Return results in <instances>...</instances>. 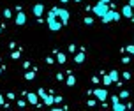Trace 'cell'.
Segmentation results:
<instances>
[{"label":"cell","mask_w":134,"mask_h":111,"mask_svg":"<svg viewBox=\"0 0 134 111\" xmlns=\"http://www.w3.org/2000/svg\"><path fill=\"white\" fill-rule=\"evenodd\" d=\"M32 13H34V16L41 18V16H42V13H44V5H42V4H35V5H34V9H32Z\"/></svg>","instance_id":"5b68a950"},{"label":"cell","mask_w":134,"mask_h":111,"mask_svg":"<svg viewBox=\"0 0 134 111\" xmlns=\"http://www.w3.org/2000/svg\"><path fill=\"white\" fill-rule=\"evenodd\" d=\"M42 101L46 102V106H51V104H53V95H48V93H46V97L42 99Z\"/></svg>","instance_id":"9a60e30c"},{"label":"cell","mask_w":134,"mask_h":111,"mask_svg":"<svg viewBox=\"0 0 134 111\" xmlns=\"http://www.w3.org/2000/svg\"><path fill=\"white\" fill-rule=\"evenodd\" d=\"M131 20H132V21H134V13H132V16H131Z\"/></svg>","instance_id":"e575fe53"},{"label":"cell","mask_w":134,"mask_h":111,"mask_svg":"<svg viewBox=\"0 0 134 111\" xmlns=\"http://www.w3.org/2000/svg\"><path fill=\"white\" fill-rule=\"evenodd\" d=\"M122 76H124V79H131V72H129V71H125L124 74H122Z\"/></svg>","instance_id":"603a6c76"},{"label":"cell","mask_w":134,"mask_h":111,"mask_svg":"<svg viewBox=\"0 0 134 111\" xmlns=\"http://www.w3.org/2000/svg\"><path fill=\"white\" fill-rule=\"evenodd\" d=\"M85 25H94V18H85Z\"/></svg>","instance_id":"44dd1931"},{"label":"cell","mask_w":134,"mask_h":111,"mask_svg":"<svg viewBox=\"0 0 134 111\" xmlns=\"http://www.w3.org/2000/svg\"><path fill=\"white\" fill-rule=\"evenodd\" d=\"M102 83H104L106 86L113 85V81H111V78H109V74H102Z\"/></svg>","instance_id":"7c38bea8"},{"label":"cell","mask_w":134,"mask_h":111,"mask_svg":"<svg viewBox=\"0 0 134 111\" xmlns=\"http://www.w3.org/2000/svg\"><path fill=\"white\" fill-rule=\"evenodd\" d=\"M0 74H2V67H0Z\"/></svg>","instance_id":"8d00e7d4"},{"label":"cell","mask_w":134,"mask_h":111,"mask_svg":"<svg viewBox=\"0 0 134 111\" xmlns=\"http://www.w3.org/2000/svg\"><path fill=\"white\" fill-rule=\"evenodd\" d=\"M94 95L97 97V101L104 102V101L108 99V90H104V88H95V90H94Z\"/></svg>","instance_id":"277c9868"},{"label":"cell","mask_w":134,"mask_h":111,"mask_svg":"<svg viewBox=\"0 0 134 111\" xmlns=\"http://www.w3.org/2000/svg\"><path fill=\"white\" fill-rule=\"evenodd\" d=\"M129 5H131V7L134 9V0H129Z\"/></svg>","instance_id":"4dcf8cb0"},{"label":"cell","mask_w":134,"mask_h":111,"mask_svg":"<svg viewBox=\"0 0 134 111\" xmlns=\"http://www.w3.org/2000/svg\"><path fill=\"white\" fill-rule=\"evenodd\" d=\"M2 28H5V26H0V32H2Z\"/></svg>","instance_id":"d590c367"},{"label":"cell","mask_w":134,"mask_h":111,"mask_svg":"<svg viewBox=\"0 0 134 111\" xmlns=\"http://www.w3.org/2000/svg\"><path fill=\"white\" fill-rule=\"evenodd\" d=\"M120 18H122L120 13H116L115 9H109V11H108V13L100 18V20H102V23H109V21H118Z\"/></svg>","instance_id":"7a4b0ae2"},{"label":"cell","mask_w":134,"mask_h":111,"mask_svg":"<svg viewBox=\"0 0 134 111\" xmlns=\"http://www.w3.org/2000/svg\"><path fill=\"white\" fill-rule=\"evenodd\" d=\"M4 16H5V18H11V16H13V13H11L9 9H5V11H4Z\"/></svg>","instance_id":"7402d4cb"},{"label":"cell","mask_w":134,"mask_h":111,"mask_svg":"<svg viewBox=\"0 0 134 111\" xmlns=\"http://www.w3.org/2000/svg\"><path fill=\"white\" fill-rule=\"evenodd\" d=\"M111 101H113V102H116V101H120V97H118V95H113V97H111Z\"/></svg>","instance_id":"f546056e"},{"label":"cell","mask_w":134,"mask_h":111,"mask_svg":"<svg viewBox=\"0 0 134 111\" xmlns=\"http://www.w3.org/2000/svg\"><path fill=\"white\" fill-rule=\"evenodd\" d=\"M74 2H81V0H74Z\"/></svg>","instance_id":"74e56055"},{"label":"cell","mask_w":134,"mask_h":111,"mask_svg":"<svg viewBox=\"0 0 134 111\" xmlns=\"http://www.w3.org/2000/svg\"><path fill=\"white\" fill-rule=\"evenodd\" d=\"M46 62H48V64H53L55 60H53V58H51V57H46Z\"/></svg>","instance_id":"4316f807"},{"label":"cell","mask_w":134,"mask_h":111,"mask_svg":"<svg viewBox=\"0 0 134 111\" xmlns=\"http://www.w3.org/2000/svg\"><path fill=\"white\" fill-rule=\"evenodd\" d=\"M129 95H131V93H129L127 90H124V92H120V95H118V97H120V99H127Z\"/></svg>","instance_id":"ac0fdd59"},{"label":"cell","mask_w":134,"mask_h":111,"mask_svg":"<svg viewBox=\"0 0 134 111\" xmlns=\"http://www.w3.org/2000/svg\"><path fill=\"white\" fill-rule=\"evenodd\" d=\"M57 79H58V81H64V74L58 72V74H57Z\"/></svg>","instance_id":"484cf974"},{"label":"cell","mask_w":134,"mask_h":111,"mask_svg":"<svg viewBox=\"0 0 134 111\" xmlns=\"http://www.w3.org/2000/svg\"><path fill=\"white\" fill-rule=\"evenodd\" d=\"M27 99L30 104H37V101H39V95L37 93H27Z\"/></svg>","instance_id":"9c48e42d"},{"label":"cell","mask_w":134,"mask_h":111,"mask_svg":"<svg viewBox=\"0 0 134 111\" xmlns=\"http://www.w3.org/2000/svg\"><path fill=\"white\" fill-rule=\"evenodd\" d=\"M60 2H62V4H67V2H69V0H60Z\"/></svg>","instance_id":"836d02e7"},{"label":"cell","mask_w":134,"mask_h":111,"mask_svg":"<svg viewBox=\"0 0 134 111\" xmlns=\"http://www.w3.org/2000/svg\"><path fill=\"white\" fill-rule=\"evenodd\" d=\"M127 109V106L122 104L120 101H116V102H113V111H125Z\"/></svg>","instance_id":"ba28073f"},{"label":"cell","mask_w":134,"mask_h":111,"mask_svg":"<svg viewBox=\"0 0 134 111\" xmlns=\"http://www.w3.org/2000/svg\"><path fill=\"white\" fill-rule=\"evenodd\" d=\"M65 60H67V57L64 53H57V62L58 64H65Z\"/></svg>","instance_id":"5bb4252c"},{"label":"cell","mask_w":134,"mask_h":111,"mask_svg":"<svg viewBox=\"0 0 134 111\" xmlns=\"http://www.w3.org/2000/svg\"><path fill=\"white\" fill-rule=\"evenodd\" d=\"M74 49H76V46H74V44L69 46V51H71V53H74Z\"/></svg>","instance_id":"f1b7e54d"},{"label":"cell","mask_w":134,"mask_h":111,"mask_svg":"<svg viewBox=\"0 0 134 111\" xmlns=\"http://www.w3.org/2000/svg\"><path fill=\"white\" fill-rule=\"evenodd\" d=\"M100 2H104V4H111V0H100Z\"/></svg>","instance_id":"1f68e13d"},{"label":"cell","mask_w":134,"mask_h":111,"mask_svg":"<svg viewBox=\"0 0 134 111\" xmlns=\"http://www.w3.org/2000/svg\"><path fill=\"white\" fill-rule=\"evenodd\" d=\"M14 21H16V25H18V26L25 25V23H27V14H25V13H21V11H20V13H18V16H16V20H14Z\"/></svg>","instance_id":"52a82bcc"},{"label":"cell","mask_w":134,"mask_h":111,"mask_svg":"<svg viewBox=\"0 0 134 111\" xmlns=\"http://www.w3.org/2000/svg\"><path fill=\"white\" fill-rule=\"evenodd\" d=\"M34 78H35V71H28L27 74H25V79H28V81L34 79Z\"/></svg>","instance_id":"2e32d148"},{"label":"cell","mask_w":134,"mask_h":111,"mask_svg":"<svg viewBox=\"0 0 134 111\" xmlns=\"http://www.w3.org/2000/svg\"><path fill=\"white\" fill-rule=\"evenodd\" d=\"M108 74H109V78H111V81H113V83H116V81H118V71H109Z\"/></svg>","instance_id":"4fadbf2b"},{"label":"cell","mask_w":134,"mask_h":111,"mask_svg":"<svg viewBox=\"0 0 134 111\" xmlns=\"http://www.w3.org/2000/svg\"><path fill=\"white\" fill-rule=\"evenodd\" d=\"M92 11H94V14L95 16H99V18H102V16H104V14L108 13V11H109V4H104V2H97V4H95L94 7H92Z\"/></svg>","instance_id":"6da1fadb"},{"label":"cell","mask_w":134,"mask_h":111,"mask_svg":"<svg viewBox=\"0 0 134 111\" xmlns=\"http://www.w3.org/2000/svg\"><path fill=\"white\" fill-rule=\"evenodd\" d=\"M53 102H57V104H60V102H62V97H60V95H57V97H53Z\"/></svg>","instance_id":"cb8c5ba5"},{"label":"cell","mask_w":134,"mask_h":111,"mask_svg":"<svg viewBox=\"0 0 134 111\" xmlns=\"http://www.w3.org/2000/svg\"><path fill=\"white\" fill-rule=\"evenodd\" d=\"M88 106H95V99H90L88 101Z\"/></svg>","instance_id":"83f0119b"},{"label":"cell","mask_w":134,"mask_h":111,"mask_svg":"<svg viewBox=\"0 0 134 111\" xmlns=\"http://www.w3.org/2000/svg\"><path fill=\"white\" fill-rule=\"evenodd\" d=\"M11 58H13V60H18V58H20V51H13Z\"/></svg>","instance_id":"ffe728a7"},{"label":"cell","mask_w":134,"mask_h":111,"mask_svg":"<svg viewBox=\"0 0 134 111\" xmlns=\"http://www.w3.org/2000/svg\"><path fill=\"white\" fill-rule=\"evenodd\" d=\"M0 104H4V97L2 95H0Z\"/></svg>","instance_id":"d6a6232c"},{"label":"cell","mask_w":134,"mask_h":111,"mask_svg":"<svg viewBox=\"0 0 134 111\" xmlns=\"http://www.w3.org/2000/svg\"><path fill=\"white\" fill-rule=\"evenodd\" d=\"M74 62H76V64H83V62H85V53H83V51L78 53V55L74 57Z\"/></svg>","instance_id":"8fae6325"},{"label":"cell","mask_w":134,"mask_h":111,"mask_svg":"<svg viewBox=\"0 0 134 111\" xmlns=\"http://www.w3.org/2000/svg\"><path fill=\"white\" fill-rule=\"evenodd\" d=\"M125 51H127L129 55H132V57H134V44H129L127 48H125Z\"/></svg>","instance_id":"e0dca14e"},{"label":"cell","mask_w":134,"mask_h":111,"mask_svg":"<svg viewBox=\"0 0 134 111\" xmlns=\"http://www.w3.org/2000/svg\"><path fill=\"white\" fill-rule=\"evenodd\" d=\"M122 62H124V64H129V62H131V57H124Z\"/></svg>","instance_id":"d4e9b609"},{"label":"cell","mask_w":134,"mask_h":111,"mask_svg":"<svg viewBox=\"0 0 134 111\" xmlns=\"http://www.w3.org/2000/svg\"><path fill=\"white\" fill-rule=\"evenodd\" d=\"M37 95H39L41 99H44V97H46V92L42 90V88H39V90H37Z\"/></svg>","instance_id":"d6986e66"},{"label":"cell","mask_w":134,"mask_h":111,"mask_svg":"<svg viewBox=\"0 0 134 111\" xmlns=\"http://www.w3.org/2000/svg\"><path fill=\"white\" fill-rule=\"evenodd\" d=\"M65 85H67V86H74V85H76V78H74V76H72V72H71V74H67Z\"/></svg>","instance_id":"30bf717a"},{"label":"cell","mask_w":134,"mask_h":111,"mask_svg":"<svg viewBox=\"0 0 134 111\" xmlns=\"http://www.w3.org/2000/svg\"><path fill=\"white\" fill-rule=\"evenodd\" d=\"M132 13H134V9H132V7H131V5L127 4V5H124V9H122V13H120V14L124 16V18H129V20H131Z\"/></svg>","instance_id":"8992f818"},{"label":"cell","mask_w":134,"mask_h":111,"mask_svg":"<svg viewBox=\"0 0 134 111\" xmlns=\"http://www.w3.org/2000/svg\"><path fill=\"white\" fill-rule=\"evenodd\" d=\"M57 16L60 18V21H62V25H64V26L69 23V11H67V9H60V7H57Z\"/></svg>","instance_id":"3957f363"}]
</instances>
